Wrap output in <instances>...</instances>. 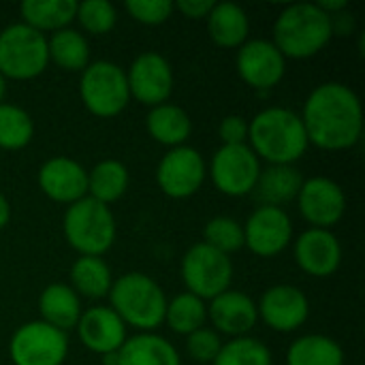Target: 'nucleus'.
<instances>
[{
	"mask_svg": "<svg viewBox=\"0 0 365 365\" xmlns=\"http://www.w3.org/2000/svg\"><path fill=\"white\" fill-rule=\"evenodd\" d=\"M308 143L327 152L351 150L364 133V107L357 92L340 81L317 86L299 115Z\"/></svg>",
	"mask_w": 365,
	"mask_h": 365,
	"instance_id": "1",
	"label": "nucleus"
},
{
	"mask_svg": "<svg viewBox=\"0 0 365 365\" xmlns=\"http://www.w3.org/2000/svg\"><path fill=\"white\" fill-rule=\"evenodd\" d=\"M299 113L287 107H267L248 122V148L269 165H293L308 150Z\"/></svg>",
	"mask_w": 365,
	"mask_h": 365,
	"instance_id": "2",
	"label": "nucleus"
},
{
	"mask_svg": "<svg viewBox=\"0 0 365 365\" xmlns=\"http://www.w3.org/2000/svg\"><path fill=\"white\" fill-rule=\"evenodd\" d=\"M334 36L331 17L314 2L289 4L274 21L272 43L284 58H312Z\"/></svg>",
	"mask_w": 365,
	"mask_h": 365,
	"instance_id": "3",
	"label": "nucleus"
},
{
	"mask_svg": "<svg viewBox=\"0 0 365 365\" xmlns=\"http://www.w3.org/2000/svg\"><path fill=\"white\" fill-rule=\"evenodd\" d=\"M109 299L111 310L122 323L141 329L143 334H152L165 323L167 297L156 280L141 272H130L113 280Z\"/></svg>",
	"mask_w": 365,
	"mask_h": 365,
	"instance_id": "4",
	"label": "nucleus"
},
{
	"mask_svg": "<svg viewBox=\"0 0 365 365\" xmlns=\"http://www.w3.org/2000/svg\"><path fill=\"white\" fill-rule=\"evenodd\" d=\"M64 237L81 257H103L115 242V218L109 205L83 197L64 214Z\"/></svg>",
	"mask_w": 365,
	"mask_h": 365,
	"instance_id": "5",
	"label": "nucleus"
},
{
	"mask_svg": "<svg viewBox=\"0 0 365 365\" xmlns=\"http://www.w3.org/2000/svg\"><path fill=\"white\" fill-rule=\"evenodd\" d=\"M79 96L83 107L96 118L120 115L130 101L126 71L109 60L90 62L81 71Z\"/></svg>",
	"mask_w": 365,
	"mask_h": 365,
	"instance_id": "6",
	"label": "nucleus"
},
{
	"mask_svg": "<svg viewBox=\"0 0 365 365\" xmlns=\"http://www.w3.org/2000/svg\"><path fill=\"white\" fill-rule=\"evenodd\" d=\"M49 64L47 38L26 24H11L0 32V75L4 79L28 81L38 77Z\"/></svg>",
	"mask_w": 365,
	"mask_h": 365,
	"instance_id": "7",
	"label": "nucleus"
},
{
	"mask_svg": "<svg viewBox=\"0 0 365 365\" xmlns=\"http://www.w3.org/2000/svg\"><path fill=\"white\" fill-rule=\"evenodd\" d=\"M182 278L188 293L199 299H214L220 293L229 291L233 280L231 257L214 250L212 246L199 242L188 248L182 259Z\"/></svg>",
	"mask_w": 365,
	"mask_h": 365,
	"instance_id": "8",
	"label": "nucleus"
},
{
	"mask_svg": "<svg viewBox=\"0 0 365 365\" xmlns=\"http://www.w3.org/2000/svg\"><path fill=\"white\" fill-rule=\"evenodd\" d=\"M9 355L15 365H62L68 355V338L43 321H32L13 334Z\"/></svg>",
	"mask_w": 365,
	"mask_h": 365,
	"instance_id": "9",
	"label": "nucleus"
},
{
	"mask_svg": "<svg viewBox=\"0 0 365 365\" xmlns=\"http://www.w3.org/2000/svg\"><path fill=\"white\" fill-rule=\"evenodd\" d=\"M212 182L227 197L250 195L261 175V160L244 145H222L212 158Z\"/></svg>",
	"mask_w": 365,
	"mask_h": 365,
	"instance_id": "10",
	"label": "nucleus"
},
{
	"mask_svg": "<svg viewBox=\"0 0 365 365\" xmlns=\"http://www.w3.org/2000/svg\"><path fill=\"white\" fill-rule=\"evenodd\" d=\"M205 160L199 150L180 145L171 148L156 167V184L171 199L192 197L205 182Z\"/></svg>",
	"mask_w": 365,
	"mask_h": 365,
	"instance_id": "11",
	"label": "nucleus"
},
{
	"mask_svg": "<svg viewBox=\"0 0 365 365\" xmlns=\"http://www.w3.org/2000/svg\"><path fill=\"white\" fill-rule=\"evenodd\" d=\"M126 81L130 98L148 107H158L169 101L175 79L173 68L165 56L158 51H143L133 60L126 73Z\"/></svg>",
	"mask_w": 365,
	"mask_h": 365,
	"instance_id": "12",
	"label": "nucleus"
},
{
	"mask_svg": "<svg viewBox=\"0 0 365 365\" xmlns=\"http://www.w3.org/2000/svg\"><path fill=\"white\" fill-rule=\"evenodd\" d=\"M293 240V222L282 207L259 205L244 227V246L257 257L272 259Z\"/></svg>",
	"mask_w": 365,
	"mask_h": 365,
	"instance_id": "13",
	"label": "nucleus"
},
{
	"mask_svg": "<svg viewBox=\"0 0 365 365\" xmlns=\"http://www.w3.org/2000/svg\"><path fill=\"white\" fill-rule=\"evenodd\" d=\"M297 205L312 229L331 231L346 214V195L342 186L329 178H310L302 184Z\"/></svg>",
	"mask_w": 365,
	"mask_h": 365,
	"instance_id": "14",
	"label": "nucleus"
},
{
	"mask_svg": "<svg viewBox=\"0 0 365 365\" xmlns=\"http://www.w3.org/2000/svg\"><path fill=\"white\" fill-rule=\"evenodd\" d=\"M235 68L240 79L255 90H272L287 71V58L272 41L252 38L237 49Z\"/></svg>",
	"mask_w": 365,
	"mask_h": 365,
	"instance_id": "15",
	"label": "nucleus"
},
{
	"mask_svg": "<svg viewBox=\"0 0 365 365\" xmlns=\"http://www.w3.org/2000/svg\"><path fill=\"white\" fill-rule=\"evenodd\" d=\"M257 312L269 329L291 334L308 321L310 302L302 289L293 284H276L261 295Z\"/></svg>",
	"mask_w": 365,
	"mask_h": 365,
	"instance_id": "16",
	"label": "nucleus"
},
{
	"mask_svg": "<svg viewBox=\"0 0 365 365\" xmlns=\"http://www.w3.org/2000/svg\"><path fill=\"white\" fill-rule=\"evenodd\" d=\"M38 188L47 199L73 205L75 201L88 197V171L77 160L66 156L49 158L38 169Z\"/></svg>",
	"mask_w": 365,
	"mask_h": 365,
	"instance_id": "17",
	"label": "nucleus"
},
{
	"mask_svg": "<svg viewBox=\"0 0 365 365\" xmlns=\"http://www.w3.org/2000/svg\"><path fill=\"white\" fill-rule=\"evenodd\" d=\"M295 261L304 274L329 278L342 263V246L331 231L308 229L295 242Z\"/></svg>",
	"mask_w": 365,
	"mask_h": 365,
	"instance_id": "18",
	"label": "nucleus"
},
{
	"mask_svg": "<svg viewBox=\"0 0 365 365\" xmlns=\"http://www.w3.org/2000/svg\"><path fill=\"white\" fill-rule=\"evenodd\" d=\"M77 336L88 351L103 357L109 353H118L120 346L126 342V325L111 308L96 306L81 312Z\"/></svg>",
	"mask_w": 365,
	"mask_h": 365,
	"instance_id": "19",
	"label": "nucleus"
},
{
	"mask_svg": "<svg viewBox=\"0 0 365 365\" xmlns=\"http://www.w3.org/2000/svg\"><path fill=\"white\" fill-rule=\"evenodd\" d=\"M207 319L214 325V331L220 336L244 338L248 331L255 329L259 321L257 304L242 291H225L218 297L212 299L207 308Z\"/></svg>",
	"mask_w": 365,
	"mask_h": 365,
	"instance_id": "20",
	"label": "nucleus"
},
{
	"mask_svg": "<svg viewBox=\"0 0 365 365\" xmlns=\"http://www.w3.org/2000/svg\"><path fill=\"white\" fill-rule=\"evenodd\" d=\"M207 32L210 38L222 49H240L248 41L250 19L248 13L235 2H216L210 11Z\"/></svg>",
	"mask_w": 365,
	"mask_h": 365,
	"instance_id": "21",
	"label": "nucleus"
},
{
	"mask_svg": "<svg viewBox=\"0 0 365 365\" xmlns=\"http://www.w3.org/2000/svg\"><path fill=\"white\" fill-rule=\"evenodd\" d=\"M304 178L293 165H269L261 169L255 186V197L269 207H282L297 199Z\"/></svg>",
	"mask_w": 365,
	"mask_h": 365,
	"instance_id": "22",
	"label": "nucleus"
},
{
	"mask_svg": "<svg viewBox=\"0 0 365 365\" xmlns=\"http://www.w3.org/2000/svg\"><path fill=\"white\" fill-rule=\"evenodd\" d=\"M38 312H41V321L60 329V331H68L75 329L81 317V302L79 295L62 282H53L49 287H45V291L38 297Z\"/></svg>",
	"mask_w": 365,
	"mask_h": 365,
	"instance_id": "23",
	"label": "nucleus"
},
{
	"mask_svg": "<svg viewBox=\"0 0 365 365\" xmlns=\"http://www.w3.org/2000/svg\"><path fill=\"white\" fill-rule=\"evenodd\" d=\"M145 126L150 137L156 143H163L167 148H180L188 141L190 133H192V120L190 115L171 103H163L158 107H152L148 118H145Z\"/></svg>",
	"mask_w": 365,
	"mask_h": 365,
	"instance_id": "24",
	"label": "nucleus"
},
{
	"mask_svg": "<svg viewBox=\"0 0 365 365\" xmlns=\"http://www.w3.org/2000/svg\"><path fill=\"white\" fill-rule=\"evenodd\" d=\"M118 365H182V361L178 349L169 340L156 334H139L126 338L120 346Z\"/></svg>",
	"mask_w": 365,
	"mask_h": 365,
	"instance_id": "25",
	"label": "nucleus"
},
{
	"mask_svg": "<svg viewBox=\"0 0 365 365\" xmlns=\"http://www.w3.org/2000/svg\"><path fill=\"white\" fill-rule=\"evenodd\" d=\"M21 24L34 28L36 32H58L68 28L75 19L77 2L75 0H26L19 6Z\"/></svg>",
	"mask_w": 365,
	"mask_h": 365,
	"instance_id": "26",
	"label": "nucleus"
},
{
	"mask_svg": "<svg viewBox=\"0 0 365 365\" xmlns=\"http://www.w3.org/2000/svg\"><path fill=\"white\" fill-rule=\"evenodd\" d=\"M113 284L111 267L103 257H79L71 267V289L88 299L109 295Z\"/></svg>",
	"mask_w": 365,
	"mask_h": 365,
	"instance_id": "27",
	"label": "nucleus"
},
{
	"mask_svg": "<svg viewBox=\"0 0 365 365\" xmlns=\"http://www.w3.org/2000/svg\"><path fill=\"white\" fill-rule=\"evenodd\" d=\"M47 56L62 71H83L90 64V43L73 28H62L47 38Z\"/></svg>",
	"mask_w": 365,
	"mask_h": 365,
	"instance_id": "28",
	"label": "nucleus"
},
{
	"mask_svg": "<svg viewBox=\"0 0 365 365\" xmlns=\"http://www.w3.org/2000/svg\"><path fill=\"white\" fill-rule=\"evenodd\" d=\"M287 365H344V351L334 338L310 334L289 346Z\"/></svg>",
	"mask_w": 365,
	"mask_h": 365,
	"instance_id": "29",
	"label": "nucleus"
},
{
	"mask_svg": "<svg viewBox=\"0 0 365 365\" xmlns=\"http://www.w3.org/2000/svg\"><path fill=\"white\" fill-rule=\"evenodd\" d=\"M128 188V171L120 160L107 158L88 171V197L109 205L122 199Z\"/></svg>",
	"mask_w": 365,
	"mask_h": 365,
	"instance_id": "30",
	"label": "nucleus"
},
{
	"mask_svg": "<svg viewBox=\"0 0 365 365\" xmlns=\"http://www.w3.org/2000/svg\"><path fill=\"white\" fill-rule=\"evenodd\" d=\"M207 321V306L192 293H180L171 302H167L165 323L180 336H190L192 331L205 327Z\"/></svg>",
	"mask_w": 365,
	"mask_h": 365,
	"instance_id": "31",
	"label": "nucleus"
},
{
	"mask_svg": "<svg viewBox=\"0 0 365 365\" xmlns=\"http://www.w3.org/2000/svg\"><path fill=\"white\" fill-rule=\"evenodd\" d=\"M34 137V122L28 111L17 105H0V148L15 152L26 148Z\"/></svg>",
	"mask_w": 365,
	"mask_h": 365,
	"instance_id": "32",
	"label": "nucleus"
},
{
	"mask_svg": "<svg viewBox=\"0 0 365 365\" xmlns=\"http://www.w3.org/2000/svg\"><path fill=\"white\" fill-rule=\"evenodd\" d=\"M214 365H272V353L257 338H233L222 344Z\"/></svg>",
	"mask_w": 365,
	"mask_h": 365,
	"instance_id": "33",
	"label": "nucleus"
},
{
	"mask_svg": "<svg viewBox=\"0 0 365 365\" xmlns=\"http://www.w3.org/2000/svg\"><path fill=\"white\" fill-rule=\"evenodd\" d=\"M203 244L229 257L244 248V225L229 216H216L203 229Z\"/></svg>",
	"mask_w": 365,
	"mask_h": 365,
	"instance_id": "34",
	"label": "nucleus"
},
{
	"mask_svg": "<svg viewBox=\"0 0 365 365\" xmlns=\"http://www.w3.org/2000/svg\"><path fill=\"white\" fill-rule=\"evenodd\" d=\"M75 19L88 34L101 36L113 30L118 21V13H115V6L107 0H83V2H77Z\"/></svg>",
	"mask_w": 365,
	"mask_h": 365,
	"instance_id": "35",
	"label": "nucleus"
},
{
	"mask_svg": "<svg viewBox=\"0 0 365 365\" xmlns=\"http://www.w3.org/2000/svg\"><path fill=\"white\" fill-rule=\"evenodd\" d=\"M126 11L143 26H160L173 15L175 9L171 0H128Z\"/></svg>",
	"mask_w": 365,
	"mask_h": 365,
	"instance_id": "36",
	"label": "nucleus"
},
{
	"mask_svg": "<svg viewBox=\"0 0 365 365\" xmlns=\"http://www.w3.org/2000/svg\"><path fill=\"white\" fill-rule=\"evenodd\" d=\"M220 349H222V340L214 329L201 327L190 336H186V351L199 364H214Z\"/></svg>",
	"mask_w": 365,
	"mask_h": 365,
	"instance_id": "37",
	"label": "nucleus"
},
{
	"mask_svg": "<svg viewBox=\"0 0 365 365\" xmlns=\"http://www.w3.org/2000/svg\"><path fill=\"white\" fill-rule=\"evenodd\" d=\"M222 145H244L248 143V122L242 115H227L218 126Z\"/></svg>",
	"mask_w": 365,
	"mask_h": 365,
	"instance_id": "38",
	"label": "nucleus"
},
{
	"mask_svg": "<svg viewBox=\"0 0 365 365\" xmlns=\"http://www.w3.org/2000/svg\"><path fill=\"white\" fill-rule=\"evenodd\" d=\"M214 4H216L214 0H178L173 2V9L188 19H205L214 9Z\"/></svg>",
	"mask_w": 365,
	"mask_h": 365,
	"instance_id": "39",
	"label": "nucleus"
},
{
	"mask_svg": "<svg viewBox=\"0 0 365 365\" xmlns=\"http://www.w3.org/2000/svg\"><path fill=\"white\" fill-rule=\"evenodd\" d=\"M11 220V205L6 201V197L0 192V229H4Z\"/></svg>",
	"mask_w": 365,
	"mask_h": 365,
	"instance_id": "40",
	"label": "nucleus"
},
{
	"mask_svg": "<svg viewBox=\"0 0 365 365\" xmlns=\"http://www.w3.org/2000/svg\"><path fill=\"white\" fill-rule=\"evenodd\" d=\"M4 94H6V79L0 75V105L4 103Z\"/></svg>",
	"mask_w": 365,
	"mask_h": 365,
	"instance_id": "41",
	"label": "nucleus"
}]
</instances>
